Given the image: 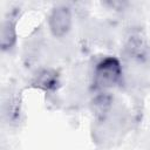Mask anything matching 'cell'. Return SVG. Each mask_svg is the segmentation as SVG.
<instances>
[{
	"instance_id": "6da1fadb",
	"label": "cell",
	"mask_w": 150,
	"mask_h": 150,
	"mask_svg": "<svg viewBox=\"0 0 150 150\" xmlns=\"http://www.w3.org/2000/svg\"><path fill=\"white\" fill-rule=\"evenodd\" d=\"M122 74L121 64L115 57H107L101 61L95 70L94 83L97 88H109L116 84Z\"/></svg>"
},
{
	"instance_id": "7a4b0ae2",
	"label": "cell",
	"mask_w": 150,
	"mask_h": 150,
	"mask_svg": "<svg viewBox=\"0 0 150 150\" xmlns=\"http://www.w3.org/2000/svg\"><path fill=\"white\" fill-rule=\"evenodd\" d=\"M49 28L54 36L60 38L68 33L71 26V14L68 7L59 6L49 15Z\"/></svg>"
},
{
	"instance_id": "3957f363",
	"label": "cell",
	"mask_w": 150,
	"mask_h": 150,
	"mask_svg": "<svg viewBox=\"0 0 150 150\" xmlns=\"http://www.w3.org/2000/svg\"><path fill=\"white\" fill-rule=\"evenodd\" d=\"M59 83L60 82H59L57 73L49 69H46L39 73L35 80V86L45 90H55L59 87Z\"/></svg>"
},
{
	"instance_id": "277c9868",
	"label": "cell",
	"mask_w": 150,
	"mask_h": 150,
	"mask_svg": "<svg viewBox=\"0 0 150 150\" xmlns=\"http://www.w3.org/2000/svg\"><path fill=\"white\" fill-rule=\"evenodd\" d=\"M14 22L7 20L4 22L1 28V47L4 50L9 49L15 42V28Z\"/></svg>"
}]
</instances>
